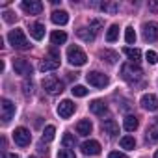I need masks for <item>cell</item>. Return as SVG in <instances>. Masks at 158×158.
<instances>
[{
  "instance_id": "6da1fadb",
  "label": "cell",
  "mask_w": 158,
  "mask_h": 158,
  "mask_svg": "<svg viewBox=\"0 0 158 158\" xmlns=\"http://www.w3.org/2000/svg\"><path fill=\"white\" fill-rule=\"evenodd\" d=\"M121 76H123V80H127L128 84H136V82L141 80L143 73L138 67V63H125L121 67Z\"/></svg>"
},
{
  "instance_id": "7a4b0ae2",
  "label": "cell",
  "mask_w": 158,
  "mask_h": 158,
  "mask_svg": "<svg viewBox=\"0 0 158 158\" xmlns=\"http://www.w3.org/2000/svg\"><path fill=\"white\" fill-rule=\"evenodd\" d=\"M8 41H10L11 47L17 48V50H28V48H30V43H28V39H26V35H24V32H23L21 28L11 30V32L8 34Z\"/></svg>"
},
{
  "instance_id": "3957f363",
  "label": "cell",
  "mask_w": 158,
  "mask_h": 158,
  "mask_svg": "<svg viewBox=\"0 0 158 158\" xmlns=\"http://www.w3.org/2000/svg\"><path fill=\"white\" fill-rule=\"evenodd\" d=\"M67 60H69V63L74 65V67H82V65H86L88 56H86V52H84L80 47L71 45V47L67 48Z\"/></svg>"
},
{
  "instance_id": "277c9868",
  "label": "cell",
  "mask_w": 158,
  "mask_h": 158,
  "mask_svg": "<svg viewBox=\"0 0 158 158\" xmlns=\"http://www.w3.org/2000/svg\"><path fill=\"white\" fill-rule=\"evenodd\" d=\"M43 88L50 95H60L63 91V82L60 80V78H56V76H47L43 80Z\"/></svg>"
},
{
  "instance_id": "5b68a950",
  "label": "cell",
  "mask_w": 158,
  "mask_h": 158,
  "mask_svg": "<svg viewBox=\"0 0 158 158\" xmlns=\"http://www.w3.org/2000/svg\"><path fill=\"white\" fill-rule=\"evenodd\" d=\"M86 80L89 82V86H95V88H104V86H108L110 78H108L106 74L99 73V71H91V73H88V74H86Z\"/></svg>"
},
{
  "instance_id": "8992f818",
  "label": "cell",
  "mask_w": 158,
  "mask_h": 158,
  "mask_svg": "<svg viewBox=\"0 0 158 158\" xmlns=\"http://www.w3.org/2000/svg\"><path fill=\"white\" fill-rule=\"evenodd\" d=\"M13 71H15L17 74H21V76H30V74L34 73V67H32V63H30L28 60H24V58H15V60H13Z\"/></svg>"
},
{
  "instance_id": "52a82bcc",
  "label": "cell",
  "mask_w": 158,
  "mask_h": 158,
  "mask_svg": "<svg viewBox=\"0 0 158 158\" xmlns=\"http://www.w3.org/2000/svg\"><path fill=\"white\" fill-rule=\"evenodd\" d=\"M13 139H15L17 145L26 147V145H30V141H32V134H30L28 128L19 127V128H15V132H13Z\"/></svg>"
},
{
  "instance_id": "ba28073f",
  "label": "cell",
  "mask_w": 158,
  "mask_h": 158,
  "mask_svg": "<svg viewBox=\"0 0 158 158\" xmlns=\"http://www.w3.org/2000/svg\"><path fill=\"white\" fill-rule=\"evenodd\" d=\"M143 39L149 43L158 41V23H145L143 24Z\"/></svg>"
},
{
  "instance_id": "9c48e42d",
  "label": "cell",
  "mask_w": 158,
  "mask_h": 158,
  "mask_svg": "<svg viewBox=\"0 0 158 158\" xmlns=\"http://www.w3.org/2000/svg\"><path fill=\"white\" fill-rule=\"evenodd\" d=\"M0 110H2V121L10 123L11 117L15 115V104L10 99H2V102H0Z\"/></svg>"
},
{
  "instance_id": "30bf717a",
  "label": "cell",
  "mask_w": 158,
  "mask_h": 158,
  "mask_svg": "<svg viewBox=\"0 0 158 158\" xmlns=\"http://www.w3.org/2000/svg\"><path fill=\"white\" fill-rule=\"evenodd\" d=\"M21 8L28 13V15H39L43 11V4L39 2V0H24V2L21 4Z\"/></svg>"
},
{
  "instance_id": "8fae6325",
  "label": "cell",
  "mask_w": 158,
  "mask_h": 158,
  "mask_svg": "<svg viewBox=\"0 0 158 158\" xmlns=\"http://www.w3.org/2000/svg\"><path fill=\"white\" fill-rule=\"evenodd\" d=\"M74 110H76V106H74L71 101H61V102L58 104V115H60L61 119H69V117L74 114Z\"/></svg>"
},
{
  "instance_id": "7c38bea8",
  "label": "cell",
  "mask_w": 158,
  "mask_h": 158,
  "mask_svg": "<svg viewBox=\"0 0 158 158\" xmlns=\"http://www.w3.org/2000/svg\"><path fill=\"white\" fill-rule=\"evenodd\" d=\"M139 104L143 106V110L156 112V110H158V97H156V95H151V93H147V95H143V97H141Z\"/></svg>"
},
{
  "instance_id": "4fadbf2b",
  "label": "cell",
  "mask_w": 158,
  "mask_h": 158,
  "mask_svg": "<svg viewBox=\"0 0 158 158\" xmlns=\"http://www.w3.org/2000/svg\"><path fill=\"white\" fill-rule=\"evenodd\" d=\"M82 152L88 154V156H95V154L101 152V143L95 141V139H88V141L82 143Z\"/></svg>"
},
{
  "instance_id": "5bb4252c",
  "label": "cell",
  "mask_w": 158,
  "mask_h": 158,
  "mask_svg": "<svg viewBox=\"0 0 158 158\" xmlns=\"http://www.w3.org/2000/svg\"><path fill=\"white\" fill-rule=\"evenodd\" d=\"M50 21H52L54 24H58V26H65V24L69 23V13L63 11V10H56V11H52Z\"/></svg>"
},
{
  "instance_id": "9a60e30c",
  "label": "cell",
  "mask_w": 158,
  "mask_h": 158,
  "mask_svg": "<svg viewBox=\"0 0 158 158\" xmlns=\"http://www.w3.org/2000/svg\"><path fill=\"white\" fill-rule=\"evenodd\" d=\"M102 130L108 134V136H117L119 134V125L115 119H104L102 121Z\"/></svg>"
},
{
  "instance_id": "2e32d148",
  "label": "cell",
  "mask_w": 158,
  "mask_h": 158,
  "mask_svg": "<svg viewBox=\"0 0 158 158\" xmlns=\"http://www.w3.org/2000/svg\"><path fill=\"white\" fill-rule=\"evenodd\" d=\"M60 67V60H56V58H45V60H41V63H39V69L43 71V73H47V71H56Z\"/></svg>"
},
{
  "instance_id": "e0dca14e",
  "label": "cell",
  "mask_w": 158,
  "mask_h": 158,
  "mask_svg": "<svg viewBox=\"0 0 158 158\" xmlns=\"http://www.w3.org/2000/svg\"><path fill=\"white\" fill-rule=\"evenodd\" d=\"M30 35H32L35 41H41L43 35H45V24H41V23H34V24H30Z\"/></svg>"
},
{
  "instance_id": "ac0fdd59",
  "label": "cell",
  "mask_w": 158,
  "mask_h": 158,
  "mask_svg": "<svg viewBox=\"0 0 158 158\" xmlns=\"http://www.w3.org/2000/svg\"><path fill=\"white\" fill-rule=\"evenodd\" d=\"M91 130H93V125H91L89 119L78 121V125H76V132L80 134V136H88V134H91Z\"/></svg>"
},
{
  "instance_id": "d6986e66",
  "label": "cell",
  "mask_w": 158,
  "mask_h": 158,
  "mask_svg": "<svg viewBox=\"0 0 158 158\" xmlns=\"http://www.w3.org/2000/svg\"><path fill=\"white\" fill-rule=\"evenodd\" d=\"M89 110H91L95 115H102V114L108 110V106H106L104 101H99V99H97V101H91V102H89Z\"/></svg>"
},
{
  "instance_id": "ffe728a7",
  "label": "cell",
  "mask_w": 158,
  "mask_h": 158,
  "mask_svg": "<svg viewBox=\"0 0 158 158\" xmlns=\"http://www.w3.org/2000/svg\"><path fill=\"white\" fill-rule=\"evenodd\" d=\"M138 125H139V121H138L136 115H127L125 121H123V127H125V130H128V132H134V130L138 128Z\"/></svg>"
},
{
  "instance_id": "44dd1931",
  "label": "cell",
  "mask_w": 158,
  "mask_h": 158,
  "mask_svg": "<svg viewBox=\"0 0 158 158\" xmlns=\"http://www.w3.org/2000/svg\"><path fill=\"white\" fill-rule=\"evenodd\" d=\"M65 41H67V34H65V32L56 30V32L50 34V43H52V45H63Z\"/></svg>"
},
{
  "instance_id": "7402d4cb",
  "label": "cell",
  "mask_w": 158,
  "mask_h": 158,
  "mask_svg": "<svg viewBox=\"0 0 158 158\" xmlns=\"http://www.w3.org/2000/svg\"><path fill=\"white\" fill-rule=\"evenodd\" d=\"M123 52L128 56L130 63H138V61L141 60V52H139V48H130V47H127V48H123Z\"/></svg>"
},
{
  "instance_id": "603a6c76",
  "label": "cell",
  "mask_w": 158,
  "mask_h": 158,
  "mask_svg": "<svg viewBox=\"0 0 158 158\" xmlns=\"http://www.w3.org/2000/svg\"><path fill=\"white\" fill-rule=\"evenodd\" d=\"M101 58L106 61V63H117V60H119V56H117V52H114V50H108V48H104V50H101Z\"/></svg>"
},
{
  "instance_id": "cb8c5ba5",
  "label": "cell",
  "mask_w": 158,
  "mask_h": 158,
  "mask_svg": "<svg viewBox=\"0 0 158 158\" xmlns=\"http://www.w3.org/2000/svg\"><path fill=\"white\" fill-rule=\"evenodd\" d=\"M101 10H102L104 13L114 15V13L119 11V4H117V2H101Z\"/></svg>"
},
{
  "instance_id": "d4e9b609",
  "label": "cell",
  "mask_w": 158,
  "mask_h": 158,
  "mask_svg": "<svg viewBox=\"0 0 158 158\" xmlns=\"http://www.w3.org/2000/svg\"><path fill=\"white\" fill-rule=\"evenodd\" d=\"M76 35L80 37V39H84V41H88V43L95 39V34H93L89 28H78V30H76Z\"/></svg>"
},
{
  "instance_id": "484cf974",
  "label": "cell",
  "mask_w": 158,
  "mask_h": 158,
  "mask_svg": "<svg viewBox=\"0 0 158 158\" xmlns=\"http://www.w3.org/2000/svg\"><path fill=\"white\" fill-rule=\"evenodd\" d=\"M117 37H119V26H117V24H112V26L108 28V32H106V41H108V43H114Z\"/></svg>"
},
{
  "instance_id": "4316f807",
  "label": "cell",
  "mask_w": 158,
  "mask_h": 158,
  "mask_svg": "<svg viewBox=\"0 0 158 158\" xmlns=\"http://www.w3.org/2000/svg\"><path fill=\"white\" fill-rule=\"evenodd\" d=\"M61 145H63V149H73V147L76 145V138L67 132V134H63V138H61Z\"/></svg>"
},
{
  "instance_id": "83f0119b",
  "label": "cell",
  "mask_w": 158,
  "mask_h": 158,
  "mask_svg": "<svg viewBox=\"0 0 158 158\" xmlns=\"http://www.w3.org/2000/svg\"><path fill=\"white\" fill-rule=\"evenodd\" d=\"M119 143H121L123 149H128V151H132V149L136 147V139H134L132 136H123V138L119 139Z\"/></svg>"
},
{
  "instance_id": "f1b7e54d",
  "label": "cell",
  "mask_w": 158,
  "mask_h": 158,
  "mask_svg": "<svg viewBox=\"0 0 158 158\" xmlns=\"http://www.w3.org/2000/svg\"><path fill=\"white\" fill-rule=\"evenodd\" d=\"M145 139H147L149 143H158V127H151V128H147Z\"/></svg>"
},
{
  "instance_id": "f546056e",
  "label": "cell",
  "mask_w": 158,
  "mask_h": 158,
  "mask_svg": "<svg viewBox=\"0 0 158 158\" xmlns=\"http://www.w3.org/2000/svg\"><path fill=\"white\" fill-rule=\"evenodd\" d=\"M54 134H56V128L52 127V125H48V127H45V130H43V141H52L54 139Z\"/></svg>"
},
{
  "instance_id": "4dcf8cb0",
  "label": "cell",
  "mask_w": 158,
  "mask_h": 158,
  "mask_svg": "<svg viewBox=\"0 0 158 158\" xmlns=\"http://www.w3.org/2000/svg\"><path fill=\"white\" fill-rule=\"evenodd\" d=\"M101 28H102V21H101V19H93V21H89V30H91L95 35L101 32Z\"/></svg>"
},
{
  "instance_id": "1f68e13d",
  "label": "cell",
  "mask_w": 158,
  "mask_h": 158,
  "mask_svg": "<svg viewBox=\"0 0 158 158\" xmlns=\"http://www.w3.org/2000/svg\"><path fill=\"white\" fill-rule=\"evenodd\" d=\"M71 91H73L74 97H86V95H88V89H86L84 86H73Z\"/></svg>"
},
{
  "instance_id": "d6a6232c",
  "label": "cell",
  "mask_w": 158,
  "mask_h": 158,
  "mask_svg": "<svg viewBox=\"0 0 158 158\" xmlns=\"http://www.w3.org/2000/svg\"><path fill=\"white\" fill-rule=\"evenodd\" d=\"M125 39H127V43H130V45L136 41V32H134L132 26H128V28L125 30Z\"/></svg>"
},
{
  "instance_id": "836d02e7",
  "label": "cell",
  "mask_w": 158,
  "mask_h": 158,
  "mask_svg": "<svg viewBox=\"0 0 158 158\" xmlns=\"http://www.w3.org/2000/svg\"><path fill=\"white\" fill-rule=\"evenodd\" d=\"M145 58H147V61H149L151 65H154V63H158V54H156L154 50H149V52L145 54Z\"/></svg>"
},
{
  "instance_id": "e575fe53",
  "label": "cell",
  "mask_w": 158,
  "mask_h": 158,
  "mask_svg": "<svg viewBox=\"0 0 158 158\" xmlns=\"http://www.w3.org/2000/svg\"><path fill=\"white\" fill-rule=\"evenodd\" d=\"M58 158H76V156H74V152L71 149H61L58 152Z\"/></svg>"
},
{
  "instance_id": "d590c367",
  "label": "cell",
  "mask_w": 158,
  "mask_h": 158,
  "mask_svg": "<svg viewBox=\"0 0 158 158\" xmlns=\"http://www.w3.org/2000/svg\"><path fill=\"white\" fill-rule=\"evenodd\" d=\"M23 89H24V95H26V97H28V95H32V93H34V84H32V82H28V80H26V82H24V84H23Z\"/></svg>"
},
{
  "instance_id": "8d00e7d4",
  "label": "cell",
  "mask_w": 158,
  "mask_h": 158,
  "mask_svg": "<svg viewBox=\"0 0 158 158\" xmlns=\"http://www.w3.org/2000/svg\"><path fill=\"white\" fill-rule=\"evenodd\" d=\"M108 158H127V154L125 152H119V151H112L108 154Z\"/></svg>"
},
{
  "instance_id": "74e56055",
  "label": "cell",
  "mask_w": 158,
  "mask_h": 158,
  "mask_svg": "<svg viewBox=\"0 0 158 158\" xmlns=\"http://www.w3.org/2000/svg\"><path fill=\"white\" fill-rule=\"evenodd\" d=\"M4 21H6V23H13V21H15V13L6 11V13H4Z\"/></svg>"
},
{
  "instance_id": "f35d334b",
  "label": "cell",
  "mask_w": 158,
  "mask_h": 158,
  "mask_svg": "<svg viewBox=\"0 0 158 158\" xmlns=\"http://www.w3.org/2000/svg\"><path fill=\"white\" fill-rule=\"evenodd\" d=\"M149 10L152 13H158V0H152V2H149Z\"/></svg>"
},
{
  "instance_id": "ab89813d",
  "label": "cell",
  "mask_w": 158,
  "mask_h": 158,
  "mask_svg": "<svg viewBox=\"0 0 158 158\" xmlns=\"http://www.w3.org/2000/svg\"><path fill=\"white\" fill-rule=\"evenodd\" d=\"M2 158H19V156H17L15 152H11V154H10V152H4V156H2Z\"/></svg>"
},
{
  "instance_id": "60d3db41",
  "label": "cell",
  "mask_w": 158,
  "mask_h": 158,
  "mask_svg": "<svg viewBox=\"0 0 158 158\" xmlns=\"http://www.w3.org/2000/svg\"><path fill=\"white\" fill-rule=\"evenodd\" d=\"M154 158H158V151H156V152H154Z\"/></svg>"
}]
</instances>
